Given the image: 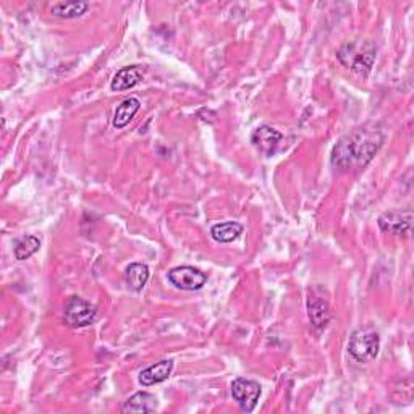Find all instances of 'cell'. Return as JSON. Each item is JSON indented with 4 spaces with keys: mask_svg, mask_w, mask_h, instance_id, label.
I'll use <instances>...</instances> for the list:
<instances>
[{
    "mask_svg": "<svg viewBox=\"0 0 414 414\" xmlns=\"http://www.w3.org/2000/svg\"><path fill=\"white\" fill-rule=\"evenodd\" d=\"M384 143V133L377 125H364L343 136L332 151V165L340 172L361 170L374 159Z\"/></svg>",
    "mask_w": 414,
    "mask_h": 414,
    "instance_id": "cell-1",
    "label": "cell"
},
{
    "mask_svg": "<svg viewBox=\"0 0 414 414\" xmlns=\"http://www.w3.org/2000/svg\"><path fill=\"white\" fill-rule=\"evenodd\" d=\"M337 57H339L341 65H345L353 73L364 78L374 67L375 57H377V47L370 39H353L345 42L339 49Z\"/></svg>",
    "mask_w": 414,
    "mask_h": 414,
    "instance_id": "cell-2",
    "label": "cell"
},
{
    "mask_svg": "<svg viewBox=\"0 0 414 414\" xmlns=\"http://www.w3.org/2000/svg\"><path fill=\"white\" fill-rule=\"evenodd\" d=\"M380 335L372 327H361L353 332L348 343V351L358 363H370L379 355Z\"/></svg>",
    "mask_w": 414,
    "mask_h": 414,
    "instance_id": "cell-3",
    "label": "cell"
},
{
    "mask_svg": "<svg viewBox=\"0 0 414 414\" xmlns=\"http://www.w3.org/2000/svg\"><path fill=\"white\" fill-rule=\"evenodd\" d=\"M65 322L75 329L88 327L97 319V309L80 296H72L65 304Z\"/></svg>",
    "mask_w": 414,
    "mask_h": 414,
    "instance_id": "cell-4",
    "label": "cell"
},
{
    "mask_svg": "<svg viewBox=\"0 0 414 414\" xmlns=\"http://www.w3.org/2000/svg\"><path fill=\"white\" fill-rule=\"evenodd\" d=\"M168 282L180 290L196 291L206 285L207 275L193 265H180L168 272Z\"/></svg>",
    "mask_w": 414,
    "mask_h": 414,
    "instance_id": "cell-5",
    "label": "cell"
},
{
    "mask_svg": "<svg viewBox=\"0 0 414 414\" xmlns=\"http://www.w3.org/2000/svg\"><path fill=\"white\" fill-rule=\"evenodd\" d=\"M232 396L244 413H253L261 396V385L254 380L238 377L232 384Z\"/></svg>",
    "mask_w": 414,
    "mask_h": 414,
    "instance_id": "cell-6",
    "label": "cell"
},
{
    "mask_svg": "<svg viewBox=\"0 0 414 414\" xmlns=\"http://www.w3.org/2000/svg\"><path fill=\"white\" fill-rule=\"evenodd\" d=\"M379 227L384 233H390L395 237H410L413 227V214L411 212L390 211L384 212L379 217Z\"/></svg>",
    "mask_w": 414,
    "mask_h": 414,
    "instance_id": "cell-7",
    "label": "cell"
},
{
    "mask_svg": "<svg viewBox=\"0 0 414 414\" xmlns=\"http://www.w3.org/2000/svg\"><path fill=\"white\" fill-rule=\"evenodd\" d=\"M282 133L277 132L275 128L269 127V125H263V127L256 128L251 134V143L254 148L259 152H263L265 156H272L277 149V146L282 141Z\"/></svg>",
    "mask_w": 414,
    "mask_h": 414,
    "instance_id": "cell-8",
    "label": "cell"
},
{
    "mask_svg": "<svg viewBox=\"0 0 414 414\" xmlns=\"http://www.w3.org/2000/svg\"><path fill=\"white\" fill-rule=\"evenodd\" d=\"M173 370V361L172 359H163L156 364H152L148 369H144L143 372L139 374V384L144 387H151L156 384H161L163 380L170 377Z\"/></svg>",
    "mask_w": 414,
    "mask_h": 414,
    "instance_id": "cell-9",
    "label": "cell"
},
{
    "mask_svg": "<svg viewBox=\"0 0 414 414\" xmlns=\"http://www.w3.org/2000/svg\"><path fill=\"white\" fill-rule=\"evenodd\" d=\"M308 315H309L310 325H313L315 330H324L332 319L329 304L320 298H309Z\"/></svg>",
    "mask_w": 414,
    "mask_h": 414,
    "instance_id": "cell-10",
    "label": "cell"
},
{
    "mask_svg": "<svg viewBox=\"0 0 414 414\" xmlns=\"http://www.w3.org/2000/svg\"><path fill=\"white\" fill-rule=\"evenodd\" d=\"M143 78V70L138 65H132V67H125L113 76L111 89L112 91H127L134 88Z\"/></svg>",
    "mask_w": 414,
    "mask_h": 414,
    "instance_id": "cell-11",
    "label": "cell"
},
{
    "mask_svg": "<svg viewBox=\"0 0 414 414\" xmlns=\"http://www.w3.org/2000/svg\"><path fill=\"white\" fill-rule=\"evenodd\" d=\"M157 410V399L148 391H138L125 401L123 413H152Z\"/></svg>",
    "mask_w": 414,
    "mask_h": 414,
    "instance_id": "cell-12",
    "label": "cell"
},
{
    "mask_svg": "<svg viewBox=\"0 0 414 414\" xmlns=\"http://www.w3.org/2000/svg\"><path fill=\"white\" fill-rule=\"evenodd\" d=\"M149 274L151 272L148 265L143 263H133L125 270V282H127L130 290L141 291L149 280Z\"/></svg>",
    "mask_w": 414,
    "mask_h": 414,
    "instance_id": "cell-13",
    "label": "cell"
},
{
    "mask_svg": "<svg viewBox=\"0 0 414 414\" xmlns=\"http://www.w3.org/2000/svg\"><path fill=\"white\" fill-rule=\"evenodd\" d=\"M139 108H141L139 99H136V97H128V99H125L115 108V113H113V127H115L117 130H122L127 127Z\"/></svg>",
    "mask_w": 414,
    "mask_h": 414,
    "instance_id": "cell-14",
    "label": "cell"
},
{
    "mask_svg": "<svg viewBox=\"0 0 414 414\" xmlns=\"http://www.w3.org/2000/svg\"><path fill=\"white\" fill-rule=\"evenodd\" d=\"M243 233V225L238 222L217 223L211 228V235L217 243H232Z\"/></svg>",
    "mask_w": 414,
    "mask_h": 414,
    "instance_id": "cell-15",
    "label": "cell"
},
{
    "mask_svg": "<svg viewBox=\"0 0 414 414\" xmlns=\"http://www.w3.org/2000/svg\"><path fill=\"white\" fill-rule=\"evenodd\" d=\"M88 8H89L88 2H57L51 5L52 15L63 20L78 18V16L88 12Z\"/></svg>",
    "mask_w": 414,
    "mask_h": 414,
    "instance_id": "cell-16",
    "label": "cell"
},
{
    "mask_svg": "<svg viewBox=\"0 0 414 414\" xmlns=\"http://www.w3.org/2000/svg\"><path fill=\"white\" fill-rule=\"evenodd\" d=\"M39 248H41V242L37 237H32V235L21 237L20 239H16L15 244H13L15 259H18V261L30 259L32 254L39 251Z\"/></svg>",
    "mask_w": 414,
    "mask_h": 414,
    "instance_id": "cell-17",
    "label": "cell"
}]
</instances>
